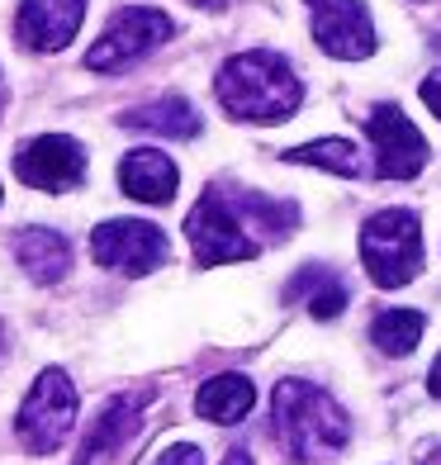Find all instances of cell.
Listing matches in <instances>:
<instances>
[{
  "instance_id": "obj_4",
  "label": "cell",
  "mask_w": 441,
  "mask_h": 465,
  "mask_svg": "<svg viewBox=\"0 0 441 465\" xmlns=\"http://www.w3.org/2000/svg\"><path fill=\"white\" fill-rule=\"evenodd\" d=\"M185 238H191L200 266L247 262V257H257V252H261L257 232L242 223V214L233 209V200H228L223 185H209L200 195V204L191 209V219H185Z\"/></svg>"
},
{
  "instance_id": "obj_14",
  "label": "cell",
  "mask_w": 441,
  "mask_h": 465,
  "mask_svg": "<svg viewBox=\"0 0 441 465\" xmlns=\"http://www.w3.org/2000/svg\"><path fill=\"white\" fill-rule=\"evenodd\" d=\"M119 124H123V129H133V134H157V138H195L204 129L200 114H195V104L181 100V95L147 100V104H138V110L123 114Z\"/></svg>"
},
{
  "instance_id": "obj_15",
  "label": "cell",
  "mask_w": 441,
  "mask_h": 465,
  "mask_svg": "<svg viewBox=\"0 0 441 465\" xmlns=\"http://www.w3.org/2000/svg\"><path fill=\"white\" fill-rule=\"evenodd\" d=\"M251 404H257V390H251L247 375H214L204 380L200 394H195V413L209 418V422H238L251 413Z\"/></svg>"
},
{
  "instance_id": "obj_8",
  "label": "cell",
  "mask_w": 441,
  "mask_h": 465,
  "mask_svg": "<svg viewBox=\"0 0 441 465\" xmlns=\"http://www.w3.org/2000/svg\"><path fill=\"white\" fill-rule=\"evenodd\" d=\"M313 15V44L328 57L361 62L375 53V25L361 0H304Z\"/></svg>"
},
{
  "instance_id": "obj_18",
  "label": "cell",
  "mask_w": 441,
  "mask_h": 465,
  "mask_svg": "<svg viewBox=\"0 0 441 465\" xmlns=\"http://www.w3.org/2000/svg\"><path fill=\"white\" fill-rule=\"evenodd\" d=\"M423 313L417 309H389V313H375V323H370V342L380 347L385 356H408L417 342H423Z\"/></svg>"
},
{
  "instance_id": "obj_12",
  "label": "cell",
  "mask_w": 441,
  "mask_h": 465,
  "mask_svg": "<svg viewBox=\"0 0 441 465\" xmlns=\"http://www.w3.org/2000/svg\"><path fill=\"white\" fill-rule=\"evenodd\" d=\"M119 185H123V195H133L142 204H172L181 176H176V162L162 147H133L119 162Z\"/></svg>"
},
{
  "instance_id": "obj_2",
  "label": "cell",
  "mask_w": 441,
  "mask_h": 465,
  "mask_svg": "<svg viewBox=\"0 0 441 465\" xmlns=\"http://www.w3.org/2000/svg\"><path fill=\"white\" fill-rule=\"evenodd\" d=\"M270 428H276L289 460H299V465L338 456L351 441V422L338 409V399H328L318 385H309V380H280L276 385Z\"/></svg>"
},
{
  "instance_id": "obj_23",
  "label": "cell",
  "mask_w": 441,
  "mask_h": 465,
  "mask_svg": "<svg viewBox=\"0 0 441 465\" xmlns=\"http://www.w3.org/2000/svg\"><path fill=\"white\" fill-rule=\"evenodd\" d=\"M223 465H251V456H247V451H228Z\"/></svg>"
},
{
  "instance_id": "obj_6",
  "label": "cell",
  "mask_w": 441,
  "mask_h": 465,
  "mask_svg": "<svg viewBox=\"0 0 441 465\" xmlns=\"http://www.w3.org/2000/svg\"><path fill=\"white\" fill-rule=\"evenodd\" d=\"M166 38H172V19L162 10L129 5V10H119L110 25H104V34L91 44L86 67L91 72H123V67H133V62H142L147 53H157Z\"/></svg>"
},
{
  "instance_id": "obj_11",
  "label": "cell",
  "mask_w": 441,
  "mask_h": 465,
  "mask_svg": "<svg viewBox=\"0 0 441 465\" xmlns=\"http://www.w3.org/2000/svg\"><path fill=\"white\" fill-rule=\"evenodd\" d=\"M86 19V0H19L15 34L29 53H62Z\"/></svg>"
},
{
  "instance_id": "obj_25",
  "label": "cell",
  "mask_w": 441,
  "mask_h": 465,
  "mask_svg": "<svg viewBox=\"0 0 441 465\" xmlns=\"http://www.w3.org/2000/svg\"><path fill=\"white\" fill-rule=\"evenodd\" d=\"M427 465H441V451H436V456H432V460H427Z\"/></svg>"
},
{
  "instance_id": "obj_5",
  "label": "cell",
  "mask_w": 441,
  "mask_h": 465,
  "mask_svg": "<svg viewBox=\"0 0 441 465\" xmlns=\"http://www.w3.org/2000/svg\"><path fill=\"white\" fill-rule=\"evenodd\" d=\"M72 422H76V385L67 380V371L53 366L34 380L24 409L15 418V432L34 456H53L62 441H67Z\"/></svg>"
},
{
  "instance_id": "obj_22",
  "label": "cell",
  "mask_w": 441,
  "mask_h": 465,
  "mask_svg": "<svg viewBox=\"0 0 441 465\" xmlns=\"http://www.w3.org/2000/svg\"><path fill=\"white\" fill-rule=\"evenodd\" d=\"M427 390L441 399V356H436V361H432V371H427Z\"/></svg>"
},
{
  "instance_id": "obj_26",
  "label": "cell",
  "mask_w": 441,
  "mask_h": 465,
  "mask_svg": "<svg viewBox=\"0 0 441 465\" xmlns=\"http://www.w3.org/2000/svg\"><path fill=\"white\" fill-rule=\"evenodd\" d=\"M0 347H5V328H0Z\"/></svg>"
},
{
  "instance_id": "obj_7",
  "label": "cell",
  "mask_w": 441,
  "mask_h": 465,
  "mask_svg": "<svg viewBox=\"0 0 441 465\" xmlns=\"http://www.w3.org/2000/svg\"><path fill=\"white\" fill-rule=\"evenodd\" d=\"M91 252L100 266L123 276H147L166 262V232L147 219H110L91 232Z\"/></svg>"
},
{
  "instance_id": "obj_9",
  "label": "cell",
  "mask_w": 441,
  "mask_h": 465,
  "mask_svg": "<svg viewBox=\"0 0 441 465\" xmlns=\"http://www.w3.org/2000/svg\"><path fill=\"white\" fill-rule=\"evenodd\" d=\"M366 129L375 143V172L385 181H413L427 166V138L413 129V119L398 104H380Z\"/></svg>"
},
{
  "instance_id": "obj_17",
  "label": "cell",
  "mask_w": 441,
  "mask_h": 465,
  "mask_svg": "<svg viewBox=\"0 0 441 465\" xmlns=\"http://www.w3.org/2000/svg\"><path fill=\"white\" fill-rule=\"evenodd\" d=\"M309 300V313L313 319H338V313L347 309V285L332 276L328 266H304L299 276L289 281V290H285V300Z\"/></svg>"
},
{
  "instance_id": "obj_13",
  "label": "cell",
  "mask_w": 441,
  "mask_h": 465,
  "mask_svg": "<svg viewBox=\"0 0 441 465\" xmlns=\"http://www.w3.org/2000/svg\"><path fill=\"white\" fill-rule=\"evenodd\" d=\"M10 242H15V262L24 266V276L38 281V285H57L72 271V247L53 228H19Z\"/></svg>"
},
{
  "instance_id": "obj_19",
  "label": "cell",
  "mask_w": 441,
  "mask_h": 465,
  "mask_svg": "<svg viewBox=\"0 0 441 465\" xmlns=\"http://www.w3.org/2000/svg\"><path fill=\"white\" fill-rule=\"evenodd\" d=\"M285 162L323 166V172H338V176H356V172H361V153H356V143H347V138H318V143L289 147Z\"/></svg>"
},
{
  "instance_id": "obj_1",
  "label": "cell",
  "mask_w": 441,
  "mask_h": 465,
  "mask_svg": "<svg viewBox=\"0 0 441 465\" xmlns=\"http://www.w3.org/2000/svg\"><path fill=\"white\" fill-rule=\"evenodd\" d=\"M214 91H219L223 110L247 124H280L304 100V86L294 76V67L280 53H266V48L228 57L214 76Z\"/></svg>"
},
{
  "instance_id": "obj_16",
  "label": "cell",
  "mask_w": 441,
  "mask_h": 465,
  "mask_svg": "<svg viewBox=\"0 0 441 465\" xmlns=\"http://www.w3.org/2000/svg\"><path fill=\"white\" fill-rule=\"evenodd\" d=\"M133 428H138V399H110V404L100 409V418L91 422L86 447H81L76 465H91L95 456L123 447V437H133Z\"/></svg>"
},
{
  "instance_id": "obj_3",
  "label": "cell",
  "mask_w": 441,
  "mask_h": 465,
  "mask_svg": "<svg viewBox=\"0 0 441 465\" xmlns=\"http://www.w3.org/2000/svg\"><path fill=\"white\" fill-rule=\"evenodd\" d=\"M361 262L375 285L398 290L423 271V223L413 209H380L361 228Z\"/></svg>"
},
{
  "instance_id": "obj_20",
  "label": "cell",
  "mask_w": 441,
  "mask_h": 465,
  "mask_svg": "<svg viewBox=\"0 0 441 465\" xmlns=\"http://www.w3.org/2000/svg\"><path fill=\"white\" fill-rule=\"evenodd\" d=\"M157 465H204V451L191 447V441H176V447H166L157 456Z\"/></svg>"
},
{
  "instance_id": "obj_24",
  "label": "cell",
  "mask_w": 441,
  "mask_h": 465,
  "mask_svg": "<svg viewBox=\"0 0 441 465\" xmlns=\"http://www.w3.org/2000/svg\"><path fill=\"white\" fill-rule=\"evenodd\" d=\"M191 5H200V10H223L228 0H191Z\"/></svg>"
},
{
  "instance_id": "obj_10",
  "label": "cell",
  "mask_w": 441,
  "mask_h": 465,
  "mask_svg": "<svg viewBox=\"0 0 441 465\" xmlns=\"http://www.w3.org/2000/svg\"><path fill=\"white\" fill-rule=\"evenodd\" d=\"M15 172L24 185L34 190H72L81 185V176H86V153H81V143L67 138V134H44V138H29L24 147H19L15 157Z\"/></svg>"
},
{
  "instance_id": "obj_21",
  "label": "cell",
  "mask_w": 441,
  "mask_h": 465,
  "mask_svg": "<svg viewBox=\"0 0 441 465\" xmlns=\"http://www.w3.org/2000/svg\"><path fill=\"white\" fill-rule=\"evenodd\" d=\"M423 100H427V110L441 119V67L423 76Z\"/></svg>"
}]
</instances>
